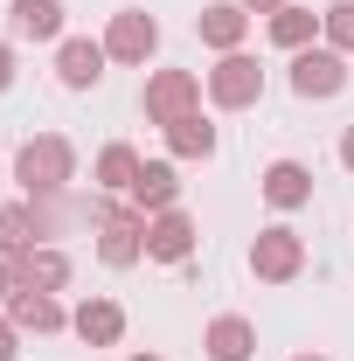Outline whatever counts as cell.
<instances>
[{
	"mask_svg": "<svg viewBox=\"0 0 354 361\" xmlns=\"http://www.w3.org/2000/svg\"><path fill=\"white\" fill-rule=\"evenodd\" d=\"M202 355L209 361H257V326L243 313H216L202 326Z\"/></svg>",
	"mask_w": 354,
	"mask_h": 361,
	"instance_id": "16",
	"label": "cell"
},
{
	"mask_svg": "<svg viewBox=\"0 0 354 361\" xmlns=\"http://www.w3.org/2000/svg\"><path fill=\"white\" fill-rule=\"evenodd\" d=\"M319 42L354 56V0H326V7H319Z\"/></svg>",
	"mask_w": 354,
	"mask_h": 361,
	"instance_id": "22",
	"label": "cell"
},
{
	"mask_svg": "<svg viewBox=\"0 0 354 361\" xmlns=\"http://www.w3.org/2000/svg\"><path fill=\"white\" fill-rule=\"evenodd\" d=\"M292 361H326V355H312V348H306V355H292Z\"/></svg>",
	"mask_w": 354,
	"mask_h": 361,
	"instance_id": "28",
	"label": "cell"
},
{
	"mask_svg": "<svg viewBox=\"0 0 354 361\" xmlns=\"http://www.w3.org/2000/svg\"><path fill=\"white\" fill-rule=\"evenodd\" d=\"M264 35H271V49L299 56V49L319 42V14H312V7H299V0H285L278 14H264Z\"/></svg>",
	"mask_w": 354,
	"mask_h": 361,
	"instance_id": "19",
	"label": "cell"
},
{
	"mask_svg": "<svg viewBox=\"0 0 354 361\" xmlns=\"http://www.w3.org/2000/svg\"><path fill=\"white\" fill-rule=\"evenodd\" d=\"M21 341H28V334H21L14 319L0 313V361H21Z\"/></svg>",
	"mask_w": 354,
	"mask_h": 361,
	"instance_id": "23",
	"label": "cell"
},
{
	"mask_svg": "<svg viewBox=\"0 0 354 361\" xmlns=\"http://www.w3.org/2000/svg\"><path fill=\"white\" fill-rule=\"evenodd\" d=\"M236 7H243V14H278L285 0H236Z\"/></svg>",
	"mask_w": 354,
	"mask_h": 361,
	"instance_id": "25",
	"label": "cell"
},
{
	"mask_svg": "<svg viewBox=\"0 0 354 361\" xmlns=\"http://www.w3.org/2000/svg\"><path fill=\"white\" fill-rule=\"evenodd\" d=\"M139 167H146V160H139L133 146H126V139H111V146H97V160H90V180H97L104 195H133Z\"/></svg>",
	"mask_w": 354,
	"mask_h": 361,
	"instance_id": "20",
	"label": "cell"
},
{
	"mask_svg": "<svg viewBox=\"0 0 354 361\" xmlns=\"http://www.w3.org/2000/svg\"><path fill=\"white\" fill-rule=\"evenodd\" d=\"M0 313L14 319L21 334H35V341H49V334H70V306H63L56 292H21V285H14V299H7Z\"/></svg>",
	"mask_w": 354,
	"mask_h": 361,
	"instance_id": "11",
	"label": "cell"
},
{
	"mask_svg": "<svg viewBox=\"0 0 354 361\" xmlns=\"http://www.w3.org/2000/svg\"><path fill=\"white\" fill-rule=\"evenodd\" d=\"M348 56L341 49H326V42H312L292 56V97H306V104H326V97H341L348 90Z\"/></svg>",
	"mask_w": 354,
	"mask_h": 361,
	"instance_id": "6",
	"label": "cell"
},
{
	"mask_svg": "<svg viewBox=\"0 0 354 361\" xmlns=\"http://www.w3.org/2000/svg\"><path fill=\"white\" fill-rule=\"evenodd\" d=\"M250 21H257V14H243L236 0H209V7L195 14V35H202V49L229 56V49H243V42H250Z\"/></svg>",
	"mask_w": 354,
	"mask_h": 361,
	"instance_id": "13",
	"label": "cell"
},
{
	"mask_svg": "<svg viewBox=\"0 0 354 361\" xmlns=\"http://www.w3.org/2000/svg\"><path fill=\"white\" fill-rule=\"evenodd\" d=\"M257 195H264L278 216H299V209L312 202V167L306 160H271L264 174H257Z\"/></svg>",
	"mask_w": 354,
	"mask_h": 361,
	"instance_id": "12",
	"label": "cell"
},
{
	"mask_svg": "<svg viewBox=\"0 0 354 361\" xmlns=\"http://www.w3.org/2000/svg\"><path fill=\"white\" fill-rule=\"evenodd\" d=\"M299 271H306V236L292 223H271L250 236V278L257 285H292Z\"/></svg>",
	"mask_w": 354,
	"mask_h": 361,
	"instance_id": "4",
	"label": "cell"
},
{
	"mask_svg": "<svg viewBox=\"0 0 354 361\" xmlns=\"http://www.w3.org/2000/svg\"><path fill=\"white\" fill-rule=\"evenodd\" d=\"M139 111H146L153 126H167V118H181V111H202V77H195V70H146Z\"/></svg>",
	"mask_w": 354,
	"mask_h": 361,
	"instance_id": "7",
	"label": "cell"
},
{
	"mask_svg": "<svg viewBox=\"0 0 354 361\" xmlns=\"http://www.w3.org/2000/svg\"><path fill=\"white\" fill-rule=\"evenodd\" d=\"M14 180H21V195H28V202L63 195V188L77 180V146H70L63 133H35V139H21V153H14Z\"/></svg>",
	"mask_w": 354,
	"mask_h": 361,
	"instance_id": "1",
	"label": "cell"
},
{
	"mask_svg": "<svg viewBox=\"0 0 354 361\" xmlns=\"http://www.w3.org/2000/svg\"><path fill=\"white\" fill-rule=\"evenodd\" d=\"M104 42H90V35H63L56 42V84L63 90H97L104 84Z\"/></svg>",
	"mask_w": 354,
	"mask_h": 361,
	"instance_id": "9",
	"label": "cell"
},
{
	"mask_svg": "<svg viewBox=\"0 0 354 361\" xmlns=\"http://www.w3.org/2000/svg\"><path fill=\"white\" fill-rule=\"evenodd\" d=\"M63 0H7V35L14 42H63Z\"/></svg>",
	"mask_w": 354,
	"mask_h": 361,
	"instance_id": "15",
	"label": "cell"
},
{
	"mask_svg": "<svg viewBox=\"0 0 354 361\" xmlns=\"http://www.w3.org/2000/svg\"><path fill=\"white\" fill-rule=\"evenodd\" d=\"M160 139H167L174 160H216V126H209V111H181V118H167Z\"/></svg>",
	"mask_w": 354,
	"mask_h": 361,
	"instance_id": "18",
	"label": "cell"
},
{
	"mask_svg": "<svg viewBox=\"0 0 354 361\" xmlns=\"http://www.w3.org/2000/svg\"><path fill=\"white\" fill-rule=\"evenodd\" d=\"M97 264L104 271L146 264V216H139L133 202H111V209L97 216Z\"/></svg>",
	"mask_w": 354,
	"mask_h": 361,
	"instance_id": "3",
	"label": "cell"
},
{
	"mask_svg": "<svg viewBox=\"0 0 354 361\" xmlns=\"http://www.w3.org/2000/svg\"><path fill=\"white\" fill-rule=\"evenodd\" d=\"M70 334H77L84 348H118V341H126V306L90 292V299H77V306H70Z\"/></svg>",
	"mask_w": 354,
	"mask_h": 361,
	"instance_id": "10",
	"label": "cell"
},
{
	"mask_svg": "<svg viewBox=\"0 0 354 361\" xmlns=\"http://www.w3.org/2000/svg\"><path fill=\"white\" fill-rule=\"evenodd\" d=\"M202 97H209L216 111H250V104H264V70H257V56H243V49L216 56V70H202Z\"/></svg>",
	"mask_w": 354,
	"mask_h": 361,
	"instance_id": "2",
	"label": "cell"
},
{
	"mask_svg": "<svg viewBox=\"0 0 354 361\" xmlns=\"http://www.w3.org/2000/svg\"><path fill=\"white\" fill-rule=\"evenodd\" d=\"M97 42H104V56H111V63L146 70V63L160 56V21H153L146 7H118V14L104 21V35H97Z\"/></svg>",
	"mask_w": 354,
	"mask_h": 361,
	"instance_id": "5",
	"label": "cell"
},
{
	"mask_svg": "<svg viewBox=\"0 0 354 361\" xmlns=\"http://www.w3.org/2000/svg\"><path fill=\"white\" fill-rule=\"evenodd\" d=\"M341 167H348V174H354V126H348V133H341Z\"/></svg>",
	"mask_w": 354,
	"mask_h": 361,
	"instance_id": "27",
	"label": "cell"
},
{
	"mask_svg": "<svg viewBox=\"0 0 354 361\" xmlns=\"http://www.w3.org/2000/svg\"><path fill=\"white\" fill-rule=\"evenodd\" d=\"M70 250H56V243H35L28 257H14V285L21 292H70Z\"/></svg>",
	"mask_w": 354,
	"mask_h": 361,
	"instance_id": "14",
	"label": "cell"
},
{
	"mask_svg": "<svg viewBox=\"0 0 354 361\" xmlns=\"http://www.w3.org/2000/svg\"><path fill=\"white\" fill-rule=\"evenodd\" d=\"M42 243V216H35V202H7L0 209V257L14 264V257H28Z\"/></svg>",
	"mask_w": 354,
	"mask_h": 361,
	"instance_id": "21",
	"label": "cell"
},
{
	"mask_svg": "<svg viewBox=\"0 0 354 361\" xmlns=\"http://www.w3.org/2000/svg\"><path fill=\"white\" fill-rule=\"evenodd\" d=\"M126 202H133L139 216H160V209H181V167H174V160H146Z\"/></svg>",
	"mask_w": 354,
	"mask_h": 361,
	"instance_id": "17",
	"label": "cell"
},
{
	"mask_svg": "<svg viewBox=\"0 0 354 361\" xmlns=\"http://www.w3.org/2000/svg\"><path fill=\"white\" fill-rule=\"evenodd\" d=\"M7 299H14V264L0 257V306H7Z\"/></svg>",
	"mask_w": 354,
	"mask_h": 361,
	"instance_id": "26",
	"label": "cell"
},
{
	"mask_svg": "<svg viewBox=\"0 0 354 361\" xmlns=\"http://www.w3.org/2000/svg\"><path fill=\"white\" fill-rule=\"evenodd\" d=\"M126 361H160V355H126Z\"/></svg>",
	"mask_w": 354,
	"mask_h": 361,
	"instance_id": "29",
	"label": "cell"
},
{
	"mask_svg": "<svg viewBox=\"0 0 354 361\" xmlns=\"http://www.w3.org/2000/svg\"><path fill=\"white\" fill-rule=\"evenodd\" d=\"M0 90H14V42H0Z\"/></svg>",
	"mask_w": 354,
	"mask_h": 361,
	"instance_id": "24",
	"label": "cell"
},
{
	"mask_svg": "<svg viewBox=\"0 0 354 361\" xmlns=\"http://www.w3.org/2000/svg\"><path fill=\"white\" fill-rule=\"evenodd\" d=\"M195 243H202V229H195L188 209H160V216H146V264H188Z\"/></svg>",
	"mask_w": 354,
	"mask_h": 361,
	"instance_id": "8",
	"label": "cell"
}]
</instances>
